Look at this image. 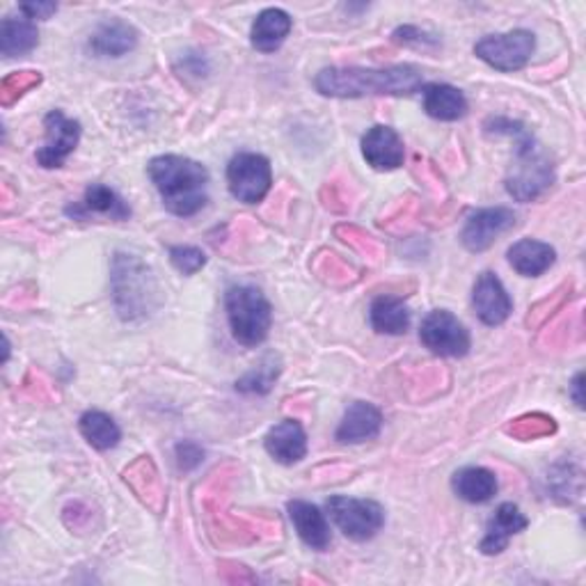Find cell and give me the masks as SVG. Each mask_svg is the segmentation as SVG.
<instances>
[{"label":"cell","mask_w":586,"mask_h":586,"mask_svg":"<svg viewBox=\"0 0 586 586\" xmlns=\"http://www.w3.org/2000/svg\"><path fill=\"white\" fill-rule=\"evenodd\" d=\"M314 88L323 97L335 99L411 97L424 88V77L413 64H394L385 69L327 67L316 73Z\"/></svg>","instance_id":"cell-1"},{"label":"cell","mask_w":586,"mask_h":586,"mask_svg":"<svg viewBox=\"0 0 586 586\" xmlns=\"http://www.w3.org/2000/svg\"><path fill=\"white\" fill-rule=\"evenodd\" d=\"M486 133L516 138V161L506 176V193L516 202H534L555 183V163L543 152L536 138L525 129L523 122L506 118H491Z\"/></svg>","instance_id":"cell-2"},{"label":"cell","mask_w":586,"mask_h":586,"mask_svg":"<svg viewBox=\"0 0 586 586\" xmlns=\"http://www.w3.org/2000/svg\"><path fill=\"white\" fill-rule=\"evenodd\" d=\"M146 172L172 215L191 218L206 206L209 170L202 163L179 154H163L150 161Z\"/></svg>","instance_id":"cell-3"},{"label":"cell","mask_w":586,"mask_h":586,"mask_svg":"<svg viewBox=\"0 0 586 586\" xmlns=\"http://www.w3.org/2000/svg\"><path fill=\"white\" fill-rule=\"evenodd\" d=\"M225 310L232 337L241 346L256 348L269 340L273 307L260 289L250 284L230 286L225 293Z\"/></svg>","instance_id":"cell-4"},{"label":"cell","mask_w":586,"mask_h":586,"mask_svg":"<svg viewBox=\"0 0 586 586\" xmlns=\"http://www.w3.org/2000/svg\"><path fill=\"white\" fill-rule=\"evenodd\" d=\"M154 293L156 284L150 269L138 256L118 252L113 262V299L120 316L124 321H135L150 314L154 310Z\"/></svg>","instance_id":"cell-5"},{"label":"cell","mask_w":586,"mask_h":586,"mask_svg":"<svg viewBox=\"0 0 586 586\" xmlns=\"http://www.w3.org/2000/svg\"><path fill=\"white\" fill-rule=\"evenodd\" d=\"M325 508L340 532L357 543L372 540L385 525V511L374 499L335 495L325 502Z\"/></svg>","instance_id":"cell-6"},{"label":"cell","mask_w":586,"mask_h":586,"mask_svg":"<svg viewBox=\"0 0 586 586\" xmlns=\"http://www.w3.org/2000/svg\"><path fill=\"white\" fill-rule=\"evenodd\" d=\"M536 51V37L529 30H511L499 34H486L474 44V55L497 71L523 69Z\"/></svg>","instance_id":"cell-7"},{"label":"cell","mask_w":586,"mask_h":586,"mask_svg":"<svg viewBox=\"0 0 586 586\" xmlns=\"http://www.w3.org/2000/svg\"><path fill=\"white\" fill-rule=\"evenodd\" d=\"M230 193L243 204H260L273 186L271 161L262 154L241 152L228 165Z\"/></svg>","instance_id":"cell-8"},{"label":"cell","mask_w":586,"mask_h":586,"mask_svg":"<svg viewBox=\"0 0 586 586\" xmlns=\"http://www.w3.org/2000/svg\"><path fill=\"white\" fill-rule=\"evenodd\" d=\"M420 342L431 353L443 357H465L472 346L469 330L447 310H433L424 316Z\"/></svg>","instance_id":"cell-9"},{"label":"cell","mask_w":586,"mask_h":586,"mask_svg":"<svg viewBox=\"0 0 586 586\" xmlns=\"http://www.w3.org/2000/svg\"><path fill=\"white\" fill-rule=\"evenodd\" d=\"M44 129L47 142L37 150L34 159L47 170L62 168L81 142V122L67 118L62 110H51L44 118Z\"/></svg>","instance_id":"cell-10"},{"label":"cell","mask_w":586,"mask_h":586,"mask_svg":"<svg viewBox=\"0 0 586 586\" xmlns=\"http://www.w3.org/2000/svg\"><path fill=\"white\" fill-rule=\"evenodd\" d=\"M516 228V213L506 206H491L474 211L461 232V243L469 252L488 250L502 234Z\"/></svg>","instance_id":"cell-11"},{"label":"cell","mask_w":586,"mask_h":586,"mask_svg":"<svg viewBox=\"0 0 586 586\" xmlns=\"http://www.w3.org/2000/svg\"><path fill=\"white\" fill-rule=\"evenodd\" d=\"M472 305L479 321L491 327L502 325L513 312V301L508 296V291L504 289L502 280L491 271L476 277L472 289Z\"/></svg>","instance_id":"cell-12"},{"label":"cell","mask_w":586,"mask_h":586,"mask_svg":"<svg viewBox=\"0 0 586 586\" xmlns=\"http://www.w3.org/2000/svg\"><path fill=\"white\" fill-rule=\"evenodd\" d=\"M362 156L374 170L392 172L406 161V146L392 127L376 124L362 135Z\"/></svg>","instance_id":"cell-13"},{"label":"cell","mask_w":586,"mask_h":586,"mask_svg":"<svg viewBox=\"0 0 586 586\" xmlns=\"http://www.w3.org/2000/svg\"><path fill=\"white\" fill-rule=\"evenodd\" d=\"M64 213L77 220H85L90 215H103L110 220H118V223H124V220L131 218V206L113 189L103 186V183H92V186H88L83 200L77 204H69Z\"/></svg>","instance_id":"cell-14"},{"label":"cell","mask_w":586,"mask_h":586,"mask_svg":"<svg viewBox=\"0 0 586 586\" xmlns=\"http://www.w3.org/2000/svg\"><path fill=\"white\" fill-rule=\"evenodd\" d=\"M383 428V413L374 406V403L355 401L344 413V420L337 426L335 437L342 445H360L366 440H374L381 435Z\"/></svg>","instance_id":"cell-15"},{"label":"cell","mask_w":586,"mask_h":586,"mask_svg":"<svg viewBox=\"0 0 586 586\" xmlns=\"http://www.w3.org/2000/svg\"><path fill=\"white\" fill-rule=\"evenodd\" d=\"M266 452L282 465H296L307 456V433L301 422L282 420L264 440Z\"/></svg>","instance_id":"cell-16"},{"label":"cell","mask_w":586,"mask_h":586,"mask_svg":"<svg viewBox=\"0 0 586 586\" xmlns=\"http://www.w3.org/2000/svg\"><path fill=\"white\" fill-rule=\"evenodd\" d=\"M527 527H529V521H527L525 513L513 502H504V504L497 506L495 516L491 518L486 536H484L479 549L488 557L502 555L504 549H506V545H508V540L516 534L525 532Z\"/></svg>","instance_id":"cell-17"},{"label":"cell","mask_w":586,"mask_h":586,"mask_svg":"<svg viewBox=\"0 0 586 586\" xmlns=\"http://www.w3.org/2000/svg\"><path fill=\"white\" fill-rule=\"evenodd\" d=\"M135 47H138V30L122 19L101 21L90 34L88 42V49L97 58H122L131 53Z\"/></svg>","instance_id":"cell-18"},{"label":"cell","mask_w":586,"mask_h":586,"mask_svg":"<svg viewBox=\"0 0 586 586\" xmlns=\"http://www.w3.org/2000/svg\"><path fill=\"white\" fill-rule=\"evenodd\" d=\"M286 511H289L293 529L299 532L301 540L307 547L319 549V553H323V549L330 547V543H333V536H330V525L325 521V513H321L319 506H314L305 499H291L286 504Z\"/></svg>","instance_id":"cell-19"},{"label":"cell","mask_w":586,"mask_h":586,"mask_svg":"<svg viewBox=\"0 0 586 586\" xmlns=\"http://www.w3.org/2000/svg\"><path fill=\"white\" fill-rule=\"evenodd\" d=\"M555 262H557V250L549 243L536 239H523L508 247V264L513 266V271L525 277H538L547 273L555 266Z\"/></svg>","instance_id":"cell-20"},{"label":"cell","mask_w":586,"mask_h":586,"mask_svg":"<svg viewBox=\"0 0 586 586\" xmlns=\"http://www.w3.org/2000/svg\"><path fill=\"white\" fill-rule=\"evenodd\" d=\"M424 110L426 115L440 122H458L467 115V99L465 94L447 83H431L424 85Z\"/></svg>","instance_id":"cell-21"},{"label":"cell","mask_w":586,"mask_h":586,"mask_svg":"<svg viewBox=\"0 0 586 586\" xmlns=\"http://www.w3.org/2000/svg\"><path fill=\"white\" fill-rule=\"evenodd\" d=\"M291 28H293V19L284 10L269 8L254 19L250 30V42L256 51L275 53L286 42Z\"/></svg>","instance_id":"cell-22"},{"label":"cell","mask_w":586,"mask_h":586,"mask_svg":"<svg viewBox=\"0 0 586 586\" xmlns=\"http://www.w3.org/2000/svg\"><path fill=\"white\" fill-rule=\"evenodd\" d=\"M452 488L467 504H486L497 495L499 484L495 472H491L488 467L469 465L454 474Z\"/></svg>","instance_id":"cell-23"},{"label":"cell","mask_w":586,"mask_h":586,"mask_svg":"<svg viewBox=\"0 0 586 586\" xmlns=\"http://www.w3.org/2000/svg\"><path fill=\"white\" fill-rule=\"evenodd\" d=\"M370 321L381 335H406L411 327V310L398 296H378L372 303Z\"/></svg>","instance_id":"cell-24"},{"label":"cell","mask_w":586,"mask_h":586,"mask_svg":"<svg viewBox=\"0 0 586 586\" xmlns=\"http://www.w3.org/2000/svg\"><path fill=\"white\" fill-rule=\"evenodd\" d=\"M79 431L88 440V443L99 452L115 449L122 440V428L118 426V422L113 417L103 411L83 413L79 420Z\"/></svg>","instance_id":"cell-25"},{"label":"cell","mask_w":586,"mask_h":586,"mask_svg":"<svg viewBox=\"0 0 586 586\" xmlns=\"http://www.w3.org/2000/svg\"><path fill=\"white\" fill-rule=\"evenodd\" d=\"M40 44V32L30 19H3L0 23V53L6 58H17L30 53Z\"/></svg>","instance_id":"cell-26"},{"label":"cell","mask_w":586,"mask_h":586,"mask_svg":"<svg viewBox=\"0 0 586 586\" xmlns=\"http://www.w3.org/2000/svg\"><path fill=\"white\" fill-rule=\"evenodd\" d=\"M280 372H282L280 357L271 353L260 364H256L252 372H247L241 381H236V390L243 394H266L271 392Z\"/></svg>","instance_id":"cell-27"},{"label":"cell","mask_w":586,"mask_h":586,"mask_svg":"<svg viewBox=\"0 0 586 586\" xmlns=\"http://www.w3.org/2000/svg\"><path fill=\"white\" fill-rule=\"evenodd\" d=\"M170 262L183 275H195L200 269L206 266V254L195 245H172Z\"/></svg>","instance_id":"cell-28"},{"label":"cell","mask_w":586,"mask_h":586,"mask_svg":"<svg viewBox=\"0 0 586 586\" xmlns=\"http://www.w3.org/2000/svg\"><path fill=\"white\" fill-rule=\"evenodd\" d=\"M538 420H540V415H534V417H523V420H518L516 424H513V426L508 428V433H516L518 437H525V440H529V437L545 435V433H553V431H555V424H553V420L543 422L540 426H538Z\"/></svg>","instance_id":"cell-29"},{"label":"cell","mask_w":586,"mask_h":586,"mask_svg":"<svg viewBox=\"0 0 586 586\" xmlns=\"http://www.w3.org/2000/svg\"><path fill=\"white\" fill-rule=\"evenodd\" d=\"M174 452H176V463H179V467H181V469H186V472L195 469V467L204 461V452H202V447H200L198 443H193V440H183V443L176 445Z\"/></svg>","instance_id":"cell-30"},{"label":"cell","mask_w":586,"mask_h":586,"mask_svg":"<svg viewBox=\"0 0 586 586\" xmlns=\"http://www.w3.org/2000/svg\"><path fill=\"white\" fill-rule=\"evenodd\" d=\"M394 42L403 44V47H435L437 40H433V37H428L426 32H422L420 28H413V26H403L398 30H394Z\"/></svg>","instance_id":"cell-31"},{"label":"cell","mask_w":586,"mask_h":586,"mask_svg":"<svg viewBox=\"0 0 586 586\" xmlns=\"http://www.w3.org/2000/svg\"><path fill=\"white\" fill-rule=\"evenodd\" d=\"M19 10L26 14V19L32 21V19H49L51 14L58 12V6L55 3H23Z\"/></svg>","instance_id":"cell-32"},{"label":"cell","mask_w":586,"mask_h":586,"mask_svg":"<svg viewBox=\"0 0 586 586\" xmlns=\"http://www.w3.org/2000/svg\"><path fill=\"white\" fill-rule=\"evenodd\" d=\"M579 390H582V374H577L575 381H573V398H575V403H577L579 408H584V398H582Z\"/></svg>","instance_id":"cell-33"}]
</instances>
